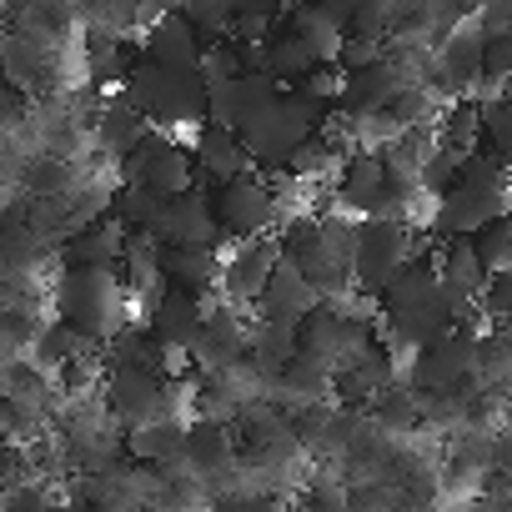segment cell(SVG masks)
Instances as JSON below:
<instances>
[{"instance_id": "37", "label": "cell", "mask_w": 512, "mask_h": 512, "mask_svg": "<svg viewBox=\"0 0 512 512\" xmlns=\"http://www.w3.org/2000/svg\"><path fill=\"white\" fill-rule=\"evenodd\" d=\"M472 246H477V256H482L487 277L512 272V211H507V216H497L487 231H477V236H472Z\"/></svg>"}, {"instance_id": "11", "label": "cell", "mask_w": 512, "mask_h": 512, "mask_svg": "<svg viewBox=\"0 0 512 512\" xmlns=\"http://www.w3.org/2000/svg\"><path fill=\"white\" fill-rule=\"evenodd\" d=\"M151 241L161 251H221L226 236L216 226V201H211V186H191L181 196H166L156 226H151Z\"/></svg>"}, {"instance_id": "6", "label": "cell", "mask_w": 512, "mask_h": 512, "mask_svg": "<svg viewBox=\"0 0 512 512\" xmlns=\"http://www.w3.org/2000/svg\"><path fill=\"white\" fill-rule=\"evenodd\" d=\"M477 367H482V327L472 317V322H457L442 342L422 347L407 362V387L417 397H462L472 387Z\"/></svg>"}, {"instance_id": "41", "label": "cell", "mask_w": 512, "mask_h": 512, "mask_svg": "<svg viewBox=\"0 0 512 512\" xmlns=\"http://www.w3.org/2000/svg\"><path fill=\"white\" fill-rule=\"evenodd\" d=\"M457 186V156H447L442 146L432 151V161L422 166V176H417V191L427 196V201H442L447 191Z\"/></svg>"}, {"instance_id": "36", "label": "cell", "mask_w": 512, "mask_h": 512, "mask_svg": "<svg viewBox=\"0 0 512 512\" xmlns=\"http://www.w3.org/2000/svg\"><path fill=\"white\" fill-rule=\"evenodd\" d=\"M181 16L201 46H216L231 36V0H191V6H181Z\"/></svg>"}, {"instance_id": "32", "label": "cell", "mask_w": 512, "mask_h": 512, "mask_svg": "<svg viewBox=\"0 0 512 512\" xmlns=\"http://www.w3.org/2000/svg\"><path fill=\"white\" fill-rule=\"evenodd\" d=\"M292 357H297V332H292V327L251 322V347H246V362H256L267 377H277Z\"/></svg>"}, {"instance_id": "42", "label": "cell", "mask_w": 512, "mask_h": 512, "mask_svg": "<svg viewBox=\"0 0 512 512\" xmlns=\"http://www.w3.org/2000/svg\"><path fill=\"white\" fill-rule=\"evenodd\" d=\"M382 56H387V41H372V36H347V41H342V51H337V71H342V76H357V71L377 66Z\"/></svg>"}, {"instance_id": "22", "label": "cell", "mask_w": 512, "mask_h": 512, "mask_svg": "<svg viewBox=\"0 0 512 512\" xmlns=\"http://www.w3.org/2000/svg\"><path fill=\"white\" fill-rule=\"evenodd\" d=\"M146 116L121 96V91H111V101L106 106H96V116H91V141H96V151L101 156H111L116 166L121 161H131V151L146 141Z\"/></svg>"}, {"instance_id": "18", "label": "cell", "mask_w": 512, "mask_h": 512, "mask_svg": "<svg viewBox=\"0 0 512 512\" xmlns=\"http://www.w3.org/2000/svg\"><path fill=\"white\" fill-rule=\"evenodd\" d=\"M201 322H206V307H201V302H191V297L161 287V297L146 302V322H141V327L156 337V347H166L171 357H186L191 342H196V332H201Z\"/></svg>"}, {"instance_id": "7", "label": "cell", "mask_w": 512, "mask_h": 512, "mask_svg": "<svg viewBox=\"0 0 512 512\" xmlns=\"http://www.w3.org/2000/svg\"><path fill=\"white\" fill-rule=\"evenodd\" d=\"M211 201H216V226L226 241H262V236H277V226L287 221V206H282L272 176H262V171H246V176L216 186Z\"/></svg>"}, {"instance_id": "2", "label": "cell", "mask_w": 512, "mask_h": 512, "mask_svg": "<svg viewBox=\"0 0 512 512\" xmlns=\"http://www.w3.org/2000/svg\"><path fill=\"white\" fill-rule=\"evenodd\" d=\"M121 96L146 116L151 131H201L211 121V91L201 81V71H171V66H156V61H131L126 81H121Z\"/></svg>"}, {"instance_id": "9", "label": "cell", "mask_w": 512, "mask_h": 512, "mask_svg": "<svg viewBox=\"0 0 512 512\" xmlns=\"http://www.w3.org/2000/svg\"><path fill=\"white\" fill-rule=\"evenodd\" d=\"M417 256V231L397 221H357V246H352V292L382 297Z\"/></svg>"}, {"instance_id": "10", "label": "cell", "mask_w": 512, "mask_h": 512, "mask_svg": "<svg viewBox=\"0 0 512 512\" xmlns=\"http://www.w3.org/2000/svg\"><path fill=\"white\" fill-rule=\"evenodd\" d=\"M116 181L121 186H146L156 196H181V191L196 186V156L181 136L146 131V141L131 151V161L116 166Z\"/></svg>"}, {"instance_id": "28", "label": "cell", "mask_w": 512, "mask_h": 512, "mask_svg": "<svg viewBox=\"0 0 512 512\" xmlns=\"http://www.w3.org/2000/svg\"><path fill=\"white\" fill-rule=\"evenodd\" d=\"M116 277H121V287H126V297H131V307L141 302H156L161 297V246L151 241V236H131L126 241V251H121V267H116Z\"/></svg>"}, {"instance_id": "35", "label": "cell", "mask_w": 512, "mask_h": 512, "mask_svg": "<svg viewBox=\"0 0 512 512\" xmlns=\"http://www.w3.org/2000/svg\"><path fill=\"white\" fill-rule=\"evenodd\" d=\"M337 161H347V151H342V146H337V141L322 131V136H312V141H302V146L292 151V161H287V171H282V176L302 186V181H317V176H327Z\"/></svg>"}, {"instance_id": "47", "label": "cell", "mask_w": 512, "mask_h": 512, "mask_svg": "<svg viewBox=\"0 0 512 512\" xmlns=\"http://www.w3.org/2000/svg\"><path fill=\"white\" fill-rule=\"evenodd\" d=\"M507 412H512V402H507Z\"/></svg>"}, {"instance_id": "3", "label": "cell", "mask_w": 512, "mask_h": 512, "mask_svg": "<svg viewBox=\"0 0 512 512\" xmlns=\"http://www.w3.org/2000/svg\"><path fill=\"white\" fill-rule=\"evenodd\" d=\"M51 312L86 347H106L116 332L131 327V297L116 272H61L51 287Z\"/></svg>"}, {"instance_id": "1", "label": "cell", "mask_w": 512, "mask_h": 512, "mask_svg": "<svg viewBox=\"0 0 512 512\" xmlns=\"http://www.w3.org/2000/svg\"><path fill=\"white\" fill-rule=\"evenodd\" d=\"M377 322H382V342L402 357H417L422 347H432V342H442L452 327H457V317H452V307H447V297H442V282H437V251H422L417 246V256L407 262V272L377 297Z\"/></svg>"}, {"instance_id": "33", "label": "cell", "mask_w": 512, "mask_h": 512, "mask_svg": "<svg viewBox=\"0 0 512 512\" xmlns=\"http://www.w3.org/2000/svg\"><path fill=\"white\" fill-rule=\"evenodd\" d=\"M457 181L462 186H477V191H497V196H512V161L477 146L472 156L457 161Z\"/></svg>"}, {"instance_id": "38", "label": "cell", "mask_w": 512, "mask_h": 512, "mask_svg": "<svg viewBox=\"0 0 512 512\" xmlns=\"http://www.w3.org/2000/svg\"><path fill=\"white\" fill-rule=\"evenodd\" d=\"M477 106H482V146L512 161V96H492Z\"/></svg>"}, {"instance_id": "12", "label": "cell", "mask_w": 512, "mask_h": 512, "mask_svg": "<svg viewBox=\"0 0 512 512\" xmlns=\"http://www.w3.org/2000/svg\"><path fill=\"white\" fill-rule=\"evenodd\" d=\"M277 267H282V246H277V236L236 241L231 251H221V302H231L236 312H251Z\"/></svg>"}, {"instance_id": "39", "label": "cell", "mask_w": 512, "mask_h": 512, "mask_svg": "<svg viewBox=\"0 0 512 512\" xmlns=\"http://www.w3.org/2000/svg\"><path fill=\"white\" fill-rule=\"evenodd\" d=\"M206 512H287V502L272 497V492H262V487H251V482H241V487L216 492Z\"/></svg>"}, {"instance_id": "30", "label": "cell", "mask_w": 512, "mask_h": 512, "mask_svg": "<svg viewBox=\"0 0 512 512\" xmlns=\"http://www.w3.org/2000/svg\"><path fill=\"white\" fill-rule=\"evenodd\" d=\"M437 146L447 151V156H472L477 146H482V106L477 101H452V106H442V116H437Z\"/></svg>"}, {"instance_id": "26", "label": "cell", "mask_w": 512, "mask_h": 512, "mask_svg": "<svg viewBox=\"0 0 512 512\" xmlns=\"http://www.w3.org/2000/svg\"><path fill=\"white\" fill-rule=\"evenodd\" d=\"M397 96H402V76H397V66L382 56L377 66H367V71H357V76L342 81L337 116H382Z\"/></svg>"}, {"instance_id": "44", "label": "cell", "mask_w": 512, "mask_h": 512, "mask_svg": "<svg viewBox=\"0 0 512 512\" xmlns=\"http://www.w3.org/2000/svg\"><path fill=\"white\" fill-rule=\"evenodd\" d=\"M477 307H482V317H487V322H512V272L487 277V287H482Z\"/></svg>"}, {"instance_id": "15", "label": "cell", "mask_w": 512, "mask_h": 512, "mask_svg": "<svg viewBox=\"0 0 512 512\" xmlns=\"http://www.w3.org/2000/svg\"><path fill=\"white\" fill-rule=\"evenodd\" d=\"M512 211V196H497V191H477V186H452L442 201H432V236L437 241H472L477 231H487L497 216Z\"/></svg>"}, {"instance_id": "27", "label": "cell", "mask_w": 512, "mask_h": 512, "mask_svg": "<svg viewBox=\"0 0 512 512\" xmlns=\"http://www.w3.org/2000/svg\"><path fill=\"white\" fill-rule=\"evenodd\" d=\"M256 56H262V76H267L277 91H297L312 71H322L317 56H312V51H307L282 21H277V31H272L262 46H256Z\"/></svg>"}, {"instance_id": "23", "label": "cell", "mask_w": 512, "mask_h": 512, "mask_svg": "<svg viewBox=\"0 0 512 512\" xmlns=\"http://www.w3.org/2000/svg\"><path fill=\"white\" fill-rule=\"evenodd\" d=\"M141 56L156 61V66H171V71H201L206 46L196 41V31L186 26L181 11H161L156 26L141 31Z\"/></svg>"}, {"instance_id": "16", "label": "cell", "mask_w": 512, "mask_h": 512, "mask_svg": "<svg viewBox=\"0 0 512 512\" xmlns=\"http://www.w3.org/2000/svg\"><path fill=\"white\" fill-rule=\"evenodd\" d=\"M236 457H241V452H236V432H231V427H221V422H201V417L186 427L181 467H186L191 477H201L206 492L236 472Z\"/></svg>"}, {"instance_id": "43", "label": "cell", "mask_w": 512, "mask_h": 512, "mask_svg": "<svg viewBox=\"0 0 512 512\" xmlns=\"http://www.w3.org/2000/svg\"><path fill=\"white\" fill-rule=\"evenodd\" d=\"M482 81L497 86V91L512 86V36H492L482 46Z\"/></svg>"}, {"instance_id": "21", "label": "cell", "mask_w": 512, "mask_h": 512, "mask_svg": "<svg viewBox=\"0 0 512 512\" xmlns=\"http://www.w3.org/2000/svg\"><path fill=\"white\" fill-rule=\"evenodd\" d=\"M161 282L201 307L221 302V251H161Z\"/></svg>"}, {"instance_id": "45", "label": "cell", "mask_w": 512, "mask_h": 512, "mask_svg": "<svg viewBox=\"0 0 512 512\" xmlns=\"http://www.w3.org/2000/svg\"><path fill=\"white\" fill-rule=\"evenodd\" d=\"M0 512H61V507H56L51 487L41 482V487H21L11 497H0Z\"/></svg>"}, {"instance_id": "40", "label": "cell", "mask_w": 512, "mask_h": 512, "mask_svg": "<svg viewBox=\"0 0 512 512\" xmlns=\"http://www.w3.org/2000/svg\"><path fill=\"white\" fill-rule=\"evenodd\" d=\"M347 36H372V41H387L392 46V0H357Z\"/></svg>"}, {"instance_id": "29", "label": "cell", "mask_w": 512, "mask_h": 512, "mask_svg": "<svg viewBox=\"0 0 512 512\" xmlns=\"http://www.w3.org/2000/svg\"><path fill=\"white\" fill-rule=\"evenodd\" d=\"M181 447H186V422L181 417H166V422H151V427H136L126 432V457L161 472V467H176L181 462Z\"/></svg>"}, {"instance_id": "17", "label": "cell", "mask_w": 512, "mask_h": 512, "mask_svg": "<svg viewBox=\"0 0 512 512\" xmlns=\"http://www.w3.org/2000/svg\"><path fill=\"white\" fill-rule=\"evenodd\" d=\"M317 307H322V297L312 292V282H307L297 267L282 262V267L272 272V282L262 287V297H256L251 312H256V322H272V327H292V332H297Z\"/></svg>"}, {"instance_id": "14", "label": "cell", "mask_w": 512, "mask_h": 512, "mask_svg": "<svg viewBox=\"0 0 512 512\" xmlns=\"http://www.w3.org/2000/svg\"><path fill=\"white\" fill-rule=\"evenodd\" d=\"M482 46L487 41H482V31L472 21L437 41V51H432V91L447 96V106L452 101H472L482 91Z\"/></svg>"}, {"instance_id": "46", "label": "cell", "mask_w": 512, "mask_h": 512, "mask_svg": "<svg viewBox=\"0 0 512 512\" xmlns=\"http://www.w3.org/2000/svg\"><path fill=\"white\" fill-rule=\"evenodd\" d=\"M6 447H11V442H6V437H0V457H6Z\"/></svg>"}, {"instance_id": "31", "label": "cell", "mask_w": 512, "mask_h": 512, "mask_svg": "<svg viewBox=\"0 0 512 512\" xmlns=\"http://www.w3.org/2000/svg\"><path fill=\"white\" fill-rule=\"evenodd\" d=\"M161 206H166V196H156V191H146V186H121L116 201H111V221L126 231V241H131V236H151Z\"/></svg>"}, {"instance_id": "24", "label": "cell", "mask_w": 512, "mask_h": 512, "mask_svg": "<svg viewBox=\"0 0 512 512\" xmlns=\"http://www.w3.org/2000/svg\"><path fill=\"white\" fill-rule=\"evenodd\" d=\"M332 372L322 367V362H312V357H292L277 377H272V402L287 412V417H297V412H312V407H322V402H332Z\"/></svg>"}, {"instance_id": "20", "label": "cell", "mask_w": 512, "mask_h": 512, "mask_svg": "<svg viewBox=\"0 0 512 512\" xmlns=\"http://www.w3.org/2000/svg\"><path fill=\"white\" fill-rule=\"evenodd\" d=\"M277 86L256 71V76H236L226 86H211V121L216 126H231V131H246L256 116H267L277 106Z\"/></svg>"}, {"instance_id": "5", "label": "cell", "mask_w": 512, "mask_h": 512, "mask_svg": "<svg viewBox=\"0 0 512 512\" xmlns=\"http://www.w3.org/2000/svg\"><path fill=\"white\" fill-rule=\"evenodd\" d=\"M56 437H61L66 467H76L81 477H96V472H106V467H116L126 457V432L101 407V392L76 397V402H61Z\"/></svg>"}, {"instance_id": "13", "label": "cell", "mask_w": 512, "mask_h": 512, "mask_svg": "<svg viewBox=\"0 0 512 512\" xmlns=\"http://www.w3.org/2000/svg\"><path fill=\"white\" fill-rule=\"evenodd\" d=\"M246 347H251V317L236 312L231 302H211L186 357L191 372H231L236 362H246Z\"/></svg>"}, {"instance_id": "34", "label": "cell", "mask_w": 512, "mask_h": 512, "mask_svg": "<svg viewBox=\"0 0 512 512\" xmlns=\"http://www.w3.org/2000/svg\"><path fill=\"white\" fill-rule=\"evenodd\" d=\"M317 241H322V216H312V211H287V221L277 226V246H282L287 267H307Z\"/></svg>"}, {"instance_id": "8", "label": "cell", "mask_w": 512, "mask_h": 512, "mask_svg": "<svg viewBox=\"0 0 512 512\" xmlns=\"http://www.w3.org/2000/svg\"><path fill=\"white\" fill-rule=\"evenodd\" d=\"M181 402H186V382L181 377L171 382L161 372H106V382H101V407L111 412V422L121 432L166 422V417H176Z\"/></svg>"}, {"instance_id": "4", "label": "cell", "mask_w": 512, "mask_h": 512, "mask_svg": "<svg viewBox=\"0 0 512 512\" xmlns=\"http://www.w3.org/2000/svg\"><path fill=\"white\" fill-rule=\"evenodd\" d=\"M332 116H337V106H327V101H317L307 91H282L267 116H256L236 136H241V146H246V156H251L256 171H262V176H282L287 161H292V151L302 141L322 136L332 126Z\"/></svg>"}, {"instance_id": "19", "label": "cell", "mask_w": 512, "mask_h": 512, "mask_svg": "<svg viewBox=\"0 0 512 512\" xmlns=\"http://www.w3.org/2000/svg\"><path fill=\"white\" fill-rule=\"evenodd\" d=\"M191 156H196V176H206L211 191L226 186V181H236V176H246V171H256L251 156H246V146H241V136L231 126H216V121H206L201 131H191Z\"/></svg>"}, {"instance_id": "25", "label": "cell", "mask_w": 512, "mask_h": 512, "mask_svg": "<svg viewBox=\"0 0 512 512\" xmlns=\"http://www.w3.org/2000/svg\"><path fill=\"white\" fill-rule=\"evenodd\" d=\"M126 251V231L106 216L96 226H81L66 246H61V272H116Z\"/></svg>"}]
</instances>
